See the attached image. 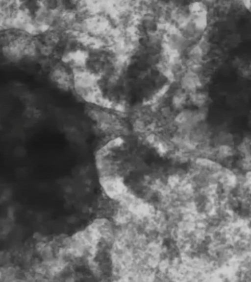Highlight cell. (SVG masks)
<instances>
[{
    "instance_id": "6da1fadb",
    "label": "cell",
    "mask_w": 251,
    "mask_h": 282,
    "mask_svg": "<svg viewBox=\"0 0 251 282\" xmlns=\"http://www.w3.org/2000/svg\"><path fill=\"white\" fill-rule=\"evenodd\" d=\"M14 153L17 157H21L25 155V150L23 147L18 146L15 149Z\"/></svg>"
}]
</instances>
